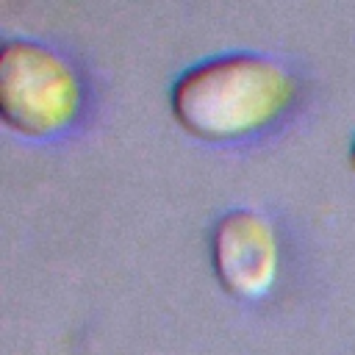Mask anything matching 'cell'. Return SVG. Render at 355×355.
Masks as SVG:
<instances>
[{"label": "cell", "instance_id": "obj_1", "mask_svg": "<svg viewBox=\"0 0 355 355\" xmlns=\"http://www.w3.org/2000/svg\"><path fill=\"white\" fill-rule=\"evenodd\" d=\"M297 80L272 55L236 50L186 67L169 92L175 119L202 139H239L272 125L294 100Z\"/></svg>", "mask_w": 355, "mask_h": 355}, {"label": "cell", "instance_id": "obj_2", "mask_svg": "<svg viewBox=\"0 0 355 355\" xmlns=\"http://www.w3.org/2000/svg\"><path fill=\"white\" fill-rule=\"evenodd\" d=\"M80 78L72 61L36 39L0 47V114L25 136L64 130L80 111Z\"/></svg>", "mask_w": 355, "mask_h": 355}, {"label": "cell", "instance_id": "obj_3", "mask_svg": "<svg viewBox=\"0 0 355 355\" xmlns=\"http://www.w3.org/2000/svg\"><path fill=\"white\" fill-rule=\"evenodd\" d=\"M211 261L225 291L255 300L277 277L280 241L272 219L258 208L225 211L211 233Z\"/></svg>", "mask_w": 355, "mask_h": 355}, {"label": "cell", "instance_id": "obj_4", "mask_svg": "<svg viewBox=\"0 0 355 355\" xmlns=\"http://www.w3.org/2000/svg\"><path fill=\"white\" fill-rule=\"evenodd\" d=\"M349 155H352V164H355V139H352V150H349Z\"/></svg>", "mask_w": 355, "mask_h": 355}]
</instances>
